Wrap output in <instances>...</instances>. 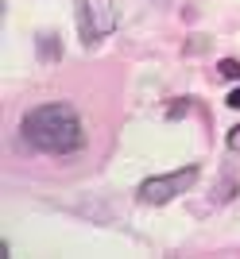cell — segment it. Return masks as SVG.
I'll use <instances>...</instances> for the list:
<instances>
[{"instance_id": "1", "label": "cell", "mask_w": 240, "mask_h": 259, "mask_svg": "<svg viewBox=\"0 0 240 259\" xmlns=\"http://www.w3.org/2000/svg\"><path fill=\"white\" fill-rule=\"evenodd\" d=\"M20 136L27 147L43 155H74L86 147V128L70 105H39L31 108L20 124Z\"/></svg>"}, {"instance_id": "2", "label": "cell", "mask_w": 240, "mask_h": 259, "mask_svg": "<svg viewBox=\"0 0 240 259\" xmlns=\"http://www.w3.org/2000/svg\"><path fill=\"white\" fill-rule=\"evenodd\" d=\"M74 20H77V35H82V43L93 47V43H101L105 35L116 31V23H120L116 0H77Z\"/></svg>"}, {"instance_id": "3", "label": "cell", "mask_w": 240, "mask_h": 259, "mask_svg": "<svg viewBox=\"0 0 240 259\" xmlns=\"http://www.w3.org/2000/svg\"><path fill=\"white\" fill-rule=\"evenodd\" d=\"M194 182H197V166H182V170H175V174H159V178L140 182L136 197H140L143 205H167V201H175L178 194H186Z\"/></svg>"}, {"instance_id": "4", "label": "cell", "mask_w": 240, "mask_h": 259, "mask_svg": "<svg viewBox=\"0 0 240 259\" xmlns=\"http://www.w3.org/2000/svg\"><path fill=\"white\" fill-rule=\"evenodd\" d=\"M35 51H39V58H43V62H58V58H62V43H58L55 31H39Z\"/></svg>"}, {"instance_id": "5", "label": "cell", "mask_w": 240, "mask_h": 259, "mask_svg": "<svg viewBox=\"0 0 240 259\" xmlns=\"http://www.w3.org/2000/svg\"><path fill=\"white\" fill-rule=\"evenodd\" d=\"M217 74H221V77H229V81H240V62H236V58H221Z\"/></svg>"}, {"instance_id": "6", "label": "cell", "mask_w": 240, "mask_h": 259, "mask_svg": "<svg viewBox=\"0 0 240 259\" xmlns=\"http://www.w3.org/2000/svg\"><path fill=\"white\" fill-rule=\"evenodd\" d=\"M229 151L240 155V124H236V128H229Z\"/></svg>"}, {"instance_id": "7", "label": "cell", "mask_w": 240, "mask_h": 259, "mask_svg": "<svg viewBox=\"0 0 240 259\" xmlns=\"http://www.w3.org/2000/svg\"><path fill=\"white\" fill-rule=\"evenodd\" d=\"M229 108H240V89H232V93H229Z\"/></svg>"}]
</instances>
